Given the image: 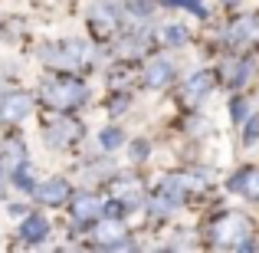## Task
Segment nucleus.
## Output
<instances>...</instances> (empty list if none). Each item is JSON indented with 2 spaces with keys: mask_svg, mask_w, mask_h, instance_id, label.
Here are the masks:
<instances>
[{
  "mask_svg": "<svg viewBox=\"0 0 259 253\" xmlns=\"http://www.w3.org/2000/svg\"><path fill=\"white\" fill-rule=\"evenodd\" d=\"M76 135H79V125H72V122H56V125H50V132H46V141L63 148V145H69Z\"/></svg>",
  "mask_w": 259,
  "mask_h": 253,
  "instance_id": "obj_8",
  "label": "nucleus"
},
{
  "mask_svg": "<svg viewBox=\"0 0 259 253\" xmlns=\"http://www.w3.org/2000/svg\"><path fill=\"white\" fill-rule=\"evenodd\" d=\"M102 210H105V204H102L95 194H82V197H76V207H72V214H76L79 221H92V217L102 214Z\"/></svg>",
  "mask_w": 259,
  "mask_h": 253,
  "instance_id": "obj_10",
  "label": "nucleus"
},
{
  "mask_svg": "<svg viewBox=\"0 0 259 253\" xmlns=\"http://www.w3.org/2000/svg\"><path fill=\"white\" fill-rule=\"evenodd\" d=\"M259 37V20L256 17H243L230 26V43H249Z\"/></svg>",
  "mask_w": 259,
  "mask_h": 253,
  "instance_id": "obj_7",
  "label": "nucleus"
},
{
  "mask_svg": "<svg viewBox=\"0 0 259 253\" xmlns=\"http://www.w3.org/2000/svg\"><path fill=\"white\" fill-rule=\"evenodd\" d=\"M99 141H102V145L108 148V152H112V148H118V145H121V132H118V128H105Z\"/></svg>",
  "mask_w": 259,
  "mask_h": 253,
  "instance_id": "obj_16",
  "label": "nucleus"
},
{
  "mask_svg": "<svg viewBox=\"0 0 259 253\" xmlns=\"http://www.w3.org/2000/svg\"><path fill=\"white\" fill-rule=\"evenodd\" d=\"M154 4H158V0H128V10L132 13H151Z\"/></svg>",
  "mask_w": 259,
  "mask_h": 253,
  "instance_id": "obj_20",
  "label": "nucleus"
},
{
  "mask_svg": "<svg viewBox=\"0 0 259 253\" xmlns=\"http://www.w3.org/2000/svg\"><path fill=\"white\" fill-rule=\"evenodd\" d=\"M17 188H23V191H33V188H36V184H33V174L26 171V165L17 168Z\"/></svg>",
  "mask_w": 259,
  "mask_h": 253,
  "instance_id": "obj_17",
  "label": "nucleus"
},
{
  "mask_svg": "<svg viewBox=\"0 0 259 253\" xmlns=\"http://www.w3.org/2000/svg\"><path fill=\"white\" fill-rule=\"evenodd\" d=\"M145 152H148V145H145V141H138V145H132V158H145Z\"/></svg>",
  "mask_w": 259,
  "mask_h": 253,
  "instance_id": "obj_23",
  "label": "nucleus"
},
{
  "mask_svg": "<svg viewBox=\"0 0 259 253\" xmlns=\"http://www.w3.org/2000/svg\"><path fill=\"white\" fill-rule=\"evenodd\" d=\"M0 191H4V171H0Z\"/></svg>",
  "mask_w": 259,
  "mask_h": 253,
  "instance_id": "obj_24",
  "label": "nucleus"
},
{
  "mask_svg": "<svg viewBox=\"0 0 259 253\" xmlns=\"http://www.w3.org/2000/svg\"><path fill=\"white\" fill-rule=\"evenodd\" d=\"M210 89H213V73H197V76H190L187 86H184V99L187 102H200Z\"/></svg>",
  "mask_w": 259,
  "mask_h": 253,
  "instance_id": "obj_6",
  "label": "nucleus"
},
{
  "mask_svg": "<svg viewBox=\"0 0 259 253\" xmlns=\"http://www.w3.org/2000/svg\"><path fill=\"white\" fill-rule=\"evenodd\" d=\"M164 43H187V30H184V26H171V30H164Z\"/></svg>",
  "mask_w": 259,
  "mask_h": 253,
  "instance_id": "obj_19",
  "label": "nucleus"
},
{
  "mask_svg": "<svg viewBox=\"0 0 259 253\" xmlns=\"http://www.w3.org/2000/svg\"><path fill=\"white\" fill-rule=\"evenodd\" d=\"M167 7H187V10H194L197 17H203V4L200 0H164Z\"/></svg>",
  "mask_w": 259,
  "mask_h": 253,
  "instance_id": "obj_18",
  "label": "nucleus"
},
{
  "mask_svg": "<svg viewBox=\"0 0 259 253\" xmlns=\"http://www.w3.org/2000/svg\"><path fill=\"white\" fill-rule=\"evenodd\" d=\"M230 191H236V194L256 201V197H259V171H256V168H246V171H240V174H233Z\"/></svg>",
  "mask_w": 259,
  "mask_h": 253,
  "instance_id": "obj_5",
  "label": "nucleus"
},
{
  "mask_svg": "<svg viewBox=\"0 0 259 253\" xmlns=\"http://www.w3.org/2000/svg\"><path fill=\"white\" fill-rule=\"evenodd\" d=\"M243 138H246V141H256V138H259V115H253V119H249L246 135H243Z\"/></svg>",
  "mask_w": 259,
  "mask_h": 253,
  "instance_id": "obj_21",
  "label": "nucleus"
},
{
  "mask_svg": "<svg viewBox=\"0 0 259 253\" xmlns=\"http://www.w3.org/2000/svg\"><path fill=\"white\" fill-rule=\"evenodd\" d=\"M177 201H181V194H174V191L164 188V194H158L151 201V210H154V214H171V210L177 207Z\"/></svg>",
  "mask_w": 259,
  "mask_h": 253,
  "instance_id": "obj_13",
  "label": "nucleus"
},
{
  "mask_svg": "<svg viewBox=\"0 0 259 253\" xmlns=\"http://www.w3.org/2000/svg\"><path fill=\"white\" fill-rule=\"evenodd\" d=\"M33 194H36L39 204H59V201H66V197H69V184H66L63 177H53V181L33 188Z\"/></svg>",
  "mask_w": 259,
  "mask_h": 253,
  "instance_id": "obj_4",
  "label": "nucleus"
},
{
  "mask_svg": "<svg viewBox=\"0 0 259 253\" xmlns=\"http://www.w3.org/2000/svg\"><path fill=\"white\" fill-rule=\"evenodd\" d=\"M227 83L230 86H240V83H246V73H249V63H230L227 66Z\"/></svg>",
  "mask_w": 259,
  "mask_h": 253,
  "instance_id": "obj_15",
  "label": "nucleus"
},
{
  "mask_svg": "<svg viewBox=\"0 0 259 253\" xmlns=\"http://www.w3.org/2000/svg\"><path fill=\"white\" fill-rule=\"evenodd\" d=\"M33 99L26 92H10L0 99V122H20L26 112H30Z\"/></svg>",
  "mask_w": 259,
  "mask_h": 253,
  "instance_id": "obj_3",
  "label": "nucleus"
},
{
  "mask_svg": "<svg viewBox=\"0 0 259 253\" xmlns=\"http://www.w3.org/2000/svg\"><path fill=\"white\" fill-rule=\"evenodd\" d=\"M171 76H174V66L167 63V59H154L151 66H148V73H145V79H148V86H167L171 83Z\"/></svg>",
  "mask_w": 259,
  "mask_h": 253,
  "instance_id": "obj_9",
  "label": "nucleus"
},
{
  "mask_svg": "<svg viewBox=\"0 0 259 253\" xmlns=\"http://www.w3.org/2000/svg\"><path fill=\"white\" fill-rule=\"evenodd\" d=\"M43 99L56 109H72L85 99V86L76 83V79H50L43 86Z\"/></svg>",
  "mask_w": 259,
  "mask_h": 253,
  "instance_id": "obj_2",
  "label": "nucleus"
},
{
  "mask_svg": "<svg viewBox=\"0 0 259 253\" xmlns=\"http://www.w3.org/2000/svg\"><path fill=\"white\" fill-rule=\"evenodd\" d=\"M99 240L108 243V247H121V224H102L99 227Z\"/></svg>",
  "mask_w": 259,
  "mask_h": 253,
  "instance_id": "obj_14",
  "label": "nucleus"
},
{
  "mask_svg": "<svg viewBox=\"0 0 259 253\" xmlns=\"http://www.w3.org/2000/svg\"><path fill=\"white\" fill-rule=\"evenodd\" d=\"M230 112H233V119H236V122L246 119V102H243V99H233V109H230Z\"/></svg>",
  "mask_w": 259,
  "mask_h": 253,
  "instance_id": "obj_22",
  "label": "nucleus"
},
{
  "mask_svg": "<svg viewBox=\"0 0 259 253\" xmlns=\"http://www.w3.org/2000/svg\"><path fill=\"white\" fill-rule=\"evenodd\" d=\"M213 243H220V247H243L249 250L253 243H249V221L240 214H227L220 217V221L213 224Z\"/></svg>",
  "mask_w": 259,
  "mask_h": 253,
  "instance_id": "obj_1",
  "label": "nucleus"
},
{
  "mask_svg": "<svg viewBox=\"0 0 259 253\" xmlns=\"http://www.w3.org/2000/svg\"><path fill=\"white\" fill-rule=\"evenodd\" d=\"M46 234H50V224H46L39 214H33L30 221L23 224V240H26V243H39Z\"/></svg>",
  "mask_w": 259,
  "mask_h": 253,
  "instance_id": "obj_11",
  "label": "nucleus"
},
{
  "mask_svg": "<svg viewBox=\"0 0 259 253\" xmlns=\"http://www.w3.org/2000/svg\"><path fill=\"white\" fill-rule=\"evenodd\" d=\"M92 20H95L99 26H108V30H112L115 20H118V10H115L108 0H99V4H95V10H92Z\"/></svg>",
  "mask_w": 259,
  "mask_h": 253,
  "instance_id": "obj_12",
  "label": "nucleus"
}]
</instances>
